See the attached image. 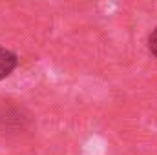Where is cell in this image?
Here are the masks:
<instances>
[{
  "instance_id": "cell-2",
  "label": "cell",
  "mask_w": 157,
  "mask_h": 155,
  "mask_svg": "<svg viewBox=\"0 0 157 155\" xmlns=\"http://www.w3.org/2000/svg\"><path fill=\"white\" fill-rule=\"evenodd\" d=\"M148 49H150V53L157 59V26H155V29L150 33V37H148Z\"/></svg>"
},
{
  "instance_id": "cell-1",
  "label": "cell",
  "mask_w": 157,
  "mask_h": 155,
  "mask_svg": "<svg viewBox=\"0 0 157 155\" xmlns=\"http://www.w3.org/2000/svg\"><path fill=\"white\" fill-rule=\"evenodd\" d=\"M17 64H18V57H17L11 49L0 46V80L6 78V77H9V75L15 71Z\"/></svg>"
}]
</instances>
